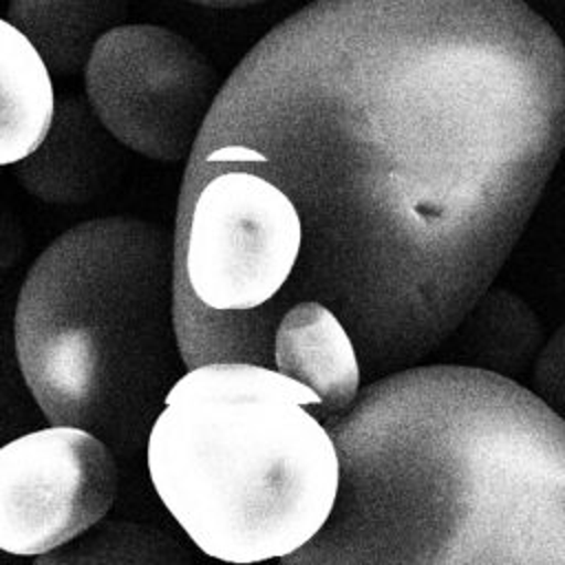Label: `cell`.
Returning a JSON list of instances; mask_svg holds the SVG:
<instances>
[{
	"label": "cell",
	"mask_w": 565,
	"mask_h": 565,
	"mask_svg": "<svg viewBox=\"0 0 565 565\" xmlns=\"http://www.w3.org/2000/svg\"><path fill=\"white\" fill-rule=\"evenodd\" d=\"M565 148V44L523 0H316L232 71L174 225L234 280L320 302L371 382L486 296Z\"/></svg>",
	"instance_id": "1"
},
{
	"label": "cell",
	"mask_w": 565,
	"mask_h": 565,
	"mask_svg": "<svg viewBox=\"0 0 565 565\" xmlns=\"http://www.w3.org/2000/svg\"><path fill=\"white\" fill-rule=\"evenodd\" d=\"M340 492L282 565H565V419L475 366H413L327 422Z\"/></svg>",
	"instance_id": "2"
},
{
	"label": "cell",
	"mask_w": 565,
	"mask_h": 565,
	"mask_svg": "<svg viewBox=\"0 0 565 565\" xmlns=\"http://www.w3.org/2000/svg\"><path fill=\"white\" fill-rule=\"evenodd\" d=\"M320 397L276 369L214 362L183 373L148 439L150 481L207 556L252 565L302 547L340 492Z\"/></svg>",
	"instance_id": "3"
},
{
	"label": "cell",
	"mask_w": 565,
	"mask_h": 565,
	"mask_svg": "<svg viewBox=\"0 0 565 565\" xmlns=\"http://www.w3.org/2000/svg\"><path fill=\"white\" fill-rule=\"evenodd\" d=\"M172 243L132 216L79 223L31 265L15 355L46 419L137 446L181 377ZM150 433V430H148Z\"/></svg>",
	"instance_id": "4"
},
{
	"label": "cell",
	"mask_w": 565,
	"mask_h": 565,
	"mask_svg": "<svg viewBox=\"0 0 565 565\" xmlns=\"http://www.w3.org/2000/svg\"><path fill=\"white\" fill-rule=\"evenodd\" d=\"M84 82L99 124L126 148L157 161L190 154L218 95L203 53L157 24H119L102 35Z\"/></svg>",
	"instance_id": "5"
},
{
	"label": "cell",
	"mask_w": 565,
	"mask_h": 565,
	"mask_svg": "<svg viewBox=\"0 0 565 565\" xmlns=\"http://www.w3.org/2000/svg\"><path fill=\"white\" fill-rule=\"evenodd\" d=\"M110 448L88 430L51 426L0 448V550L40 556L97 525L117 497Z\"/></svg>",
	"instance_id": "6"
},
{
	"label": "cell",
	"mask_w": 565,
	"mask_h": 565,
	"mask_svg": "<svg viewBox=\"0 0 565 565\" xmlns=\"http://www.w3.org/2000/svg\"><path fill=\"white\" fill-rule=\"evenodd\" d=\"M271 369L311 388L322 402L327 422L344 415L360 395L358 349L338 316L313 300L294 305L278 322Z\"/></svg>",
	"instance_id": "7"
},
{
	"label": "cell",
	"mask_w": 565,
	"mask_h": 565,
	"mask_svg": "<svg viewBox=\"0 0 565 565\" xmlns=\"http://www.w3.org/2000/svg\"><path fill=\"white\" fill-rule=\"evenodd\" d=\"M55 95L38 49L0 18V168L22 163L46 139Z\"/></svg>",
	"instance_id": "8"
},
{
	"label": "cell",
	"mask_w": 565,
	"mask_h": 565,
	"mask_svg": "<svg viewBox=\"0 0 565 565\" xmlns=\"http://www.w3.org/2000/svg\"><path fill=\"white\" fill-rule=\"evenodd\" d=\"M126 11V0H11L9 22L31 40L49 71L73 75L86 68L97 40L119 26Z\"/></svg>",
	"instance_id": "9"
},
{
	"label": "cell",
	"mask_w": 565,
	"mask_h": 565,
	"mask_svg": "<svg viewBox=\"0 0 565 565\" xmlns=\"http://www.w3.org/2000/svg\"><path fill=\"white\" fill-rule=\"evenodd\" d=\"M104 137L90 126L79 102H68L38 154L22 161V183L46 201H82L106 168Z\"/></svg>",
	"instance_id": "10"
},
{
	"label": "cell",
	"mask_w": 565,
	"mask_h": 565,
	"mask_svg": "<svg viewBox=\"0 0 565 565\" xmlns=\"http://www.w3.org/2000/svg\"><path fill=\"white\" fill-rule=\"evenodd\" d=\"M33 565H192L163 530L137 521H99L77 539L40 554Z\"/></svg>",
	"instance_id": "11"
},
{
	"label": "cell",
	"mask_w": 565,
	"mask_h": 565,
	"mask_svg": "<svg viewBox=\"0 0 565 565\" xmlns=\"http://www.w3.org/2000/svg\"><path fill=\"white\" fill-rule=\"evenodd\" d=\"M2 230H4V227H0V269L7 267V265L15 258L18 249H20V247H15V243L11 241V236H13L15 232H9L7 236H2Z\"/></svg>",
	"instance_id": "12"
},
{
	"label": "cell",
	"mask_w": 565,
	"mask_h": 565,
	"mask_svg": "<svg viewBox=\"0 0 565 565\" xmlns=\"http://www.w3.org/2000/svg\"><path fill=\"white\" fill-rule=\"evenodd\" d=\"M194 4H203V7H214V9H236V7H249V4H258L265 0H190Z\"/></svg>",
	"instance_id": "13"
},
{
	"label": "cell",
	"mask_w": 565,
	"mask_h": 565,
	"mask_svg": "<svg viewBox=\"0 0 565 565\" xmlns=\"http://www.w3.org/2000/svg\"><path fill=\"white\" fill-rule=\"evenodd\" d=\"M0 565H22V563L15 558V554H9V552L0 550Z\"/></svg>",
	"instance_id": "14"
}]
</instances>
